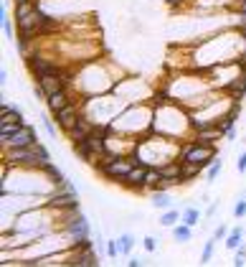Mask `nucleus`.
<instances>
[{"mask_svg":"<svg viewBox=\"0 0 246 267\" xmlns=\"http://www.w3.org/2000/svg\"><path fill=\"white\" fill-rule=\"evenodd\" d=\"M5 160L10 166H21V168H33L41 171V166L46 160H51V153L46 145H41V140L36 145H25V148H8Z\"/></svg>","mask_w":246,"mask_h":267,"instance_id":"nucleus-1","label":"nucleus"},{"mask_svg":"<svg viewBox=\"0 0 246 267\" xmlns=\"http://www.w3.org/2000/svg\"><path fill=\"white\" fill-rule=\"evenodd\" d=\"M140 158L132 155V158H117V160H112V163H94V171L99 176H104V178H112V181H124V178L129 176V171H132L135 166H140Z\"/></svg>","mask_w":246,"mask_h":267,"instance_id":"nucleus-2","label":"nucleus"},{"mask_svg":"<svg viewBox=\"0 0 246 267\" xmlns=\"http://www.w3.org/2000/svg\"><path fill=\"white\" fill-rule=\"evenodd\" d=\"M219 158L216 155V145L213 143H200V140H193V143H188L183 145V150H180V160H193V163H200V166H211V163Z\"/></svg>","mask_w":246,"mask_h":267,"instance_id":"nucleus-3","label":"nucleus"},{"mask_svg":"<svg viewBox=\"0 0 246 267\" xmlns=\"http://www.w3.org/2000/svg\"><path fill=\"white\" fill-rule=\"evenodd\" d=\"M79 110H81V102H79V99H71L64 110L53 112V120H56V125H59L64 132L74 130V127H76V122H79V115H81Z\"/></svg>","mask_w":246,"mask_h":267,"instance_id":"nucleus-4","label":"nucleus"},{"mask_svg":"<svg viewBox=\"0 0 246 267\" xmlns=\"http://www.w3.org/2000/svg\"><path fill=\"white\" fill-rule=\"evenodd\" d=\"M66 234H69L74 242H79V239H86V237H92V227H89V221H86L79 211H74V214L69 216Z\"/></svg>","mask_w":246,"mask_h":267,"instance_id":"nucleus-5","label":"nucleus"},{"mask_svg":"<svg viewBox=\"0 0 246 267\" xmlns=\"http://www.w3.org/2000/svg\"><path fill=\"white\" fill-rule=\"evenodd\" d=\"M25 61H28V69H31L33 79L43 77V74H56V71H59V66H56L51 59L41 56V54H31V56H25Z\"/></svg>","mask_w":246,"mask_h":267,"instance_id":"nucleus-6","label":"nucleus"},{"mask_svg":"<svg viewBox=\"0 0 246 267\" xmlns=\"http://www.w3.org/2000/svg\"><path fill=\"white\" fill-rule=\"evenodd\" d=\"M36 143H38V138H36V130L31 125H23L18 132H13L10 138L3 140L5 148H25V145H36Z\"/></svg>","mask_w":246,"mask_h":267,"instance_id":"nucleus-7","label":"nucleus"},{"mask_svg":"<svg viewBox=\"0 0 246 267\" xmlns=\"http://www.w3.org/2000/svg\"><path fill=\"white\" fill-rule=\"evenodd\" d=\"M145 176H148V166H145V163H140V166H135L132 171H129V176L124 178L122 183H124L129 191H135V194H145V191H148Z\"/></svg>","mask_w":246,"mask_h":267,"instance_id":"nucleus-8","label":"nucleus"},{"mask_svg":"<svg viewBox=\"0 0 246 267\" xmlns=\"http://www.w3.org/2000/svg\"><path fill=\"white\" fill-rule=\"evenodd\" d=\"M69 102H71V99H69V92H66V89H59V92H53V94L46 97V105H49V112H51V115L59 112V110H64Z\"/></svg>","mask_w":246,"mask_h":267,"instance_id":"nucleus-9","label":"nucleus"},{"mask_svg":"<svg viewBox=\"0 0 246 267\" xmlns=\"http://www.w3.org/2000/svg\"><path fill=\"white\" fill-rule=\"evenodd\" d=\"M0 28H3V38L5 41H16V26L8 18V10H5V3H0Z\"/></svg>","mask_w":246,"mask_h":267,"instance_id":"nucleus-10","label":"nucleus"},{"mask_svg":"<svg viewBox=\"0 0 246 267\" xmlns=\"http://www.w3.org/2000/svg\"><path fill=\"white\" fill-rule=\"evenodd\" d=\"M226 94L234 102H241V97L246 94V74H241L239 79H231V84L226 87Z\"/></svg>","mask_w":246,"mask_h":267,"instance_id":"nucleus-11","label":"nucleus"},{"mask_svg":"<svg viewBox=\"0 0 246 267\" xmlns=\"http://www.w3.org/2000/svg\"><path fill=\"white\" fill-rule=\"evenodd\" d=\"M170 237H172V242L185 244V242L193 239V227H188V224H183V221H178V224L170 229Z\"/></svg>","mask_w":246,"mask_h":267,"instance_id":"nucleus-12","label":"nucleus"},{"mask_svg":"<svg viewBox=\"0 0 246 267\" xmlns=\"http://www.w3.org/2000/svg\"><path fill=\"white\" fill-rule=\"evenodd\" d=\"M244 234H246V229H244L241 224H236L234 229H231V232L226 234V239H223L226 249H231V252H236V249L241 247V242H244Z\"/></svg>","mask_w":246,"mask_h":267,"instance_id":"nucleus-13","label":"nucleus"},{"mask_svg":"<svg viewBox=\"0 0 246 267\" xmlns=\"http://www.w3.org/2000/svg\"><path fill=\"white\" fill-rule=\"evenodd\" d=\"M183 219V206H172V209H165L163 216H160V227L165 229H172Z\"/></svg>","mask_w":246,"mask_h":267,"instance_id":"nucleus-14","label":"nucleus"},{"mask_svg":"<svg viewBox=\"0 0 246 267\" xmlns=\"http://www.w3.org/2000/svg\"><path fill=\"white\" fill-rule=\"evenodd\" d=\"M180 163H183V181H185V183H193L196 178L203 173V168H206V166L193 163V160H180Z\"/></svg>","mask_w":246,"mask_h":267,"instance_id":"nucleus-15","label":"nucleus"},{"mask_svg":"<svg viewBox=\"0 0 246 267\" xmlns=\"http://www.w3.org/2000/svg\"><path fill=\"white\" fill-rule=\"evenodd\" d=\"M150 201H152L155 209H160V211L172 209V199H170L168 191H150Z\"/></svg>","mask_w":246,"mask_h":267,"instance_id":"nucleus-16","label":"nucleus"},{"mask_svg":"<svg viewBox=\"0 0 246 267\" xmlns=\"http://www.w3.org/2000/svg\"><path fill=\"white\" fill-rule=\"evenodd\" d=\"M200 216H203V211L198 209V206H183V224H188V227H196L198 221H200Z\"/></svg>","mask_w":246,"mask_h":267,"instance_id":"nucleus-17","label":"nucleus"},{"mask_svg":"<svg viewBox=\"0 0 246 267\" xmlns=\"http://www.w3.org/2000/svg\"><path fill=\"white\" fill-rule=\"evenodd\" d=\"M41 171H43V173H46V176L51 178V183H53V186L64 183V173H61L59 168L53 166V160H46V163H43V166H41Z\"/></svg>","mask_w":246,"mask_h":267,"instance_id":"nucleus-18","label":"nucleus"},{"mask_svg":"<svg viewBox=\"0 0 246 267\" xmlns=\"http://www.w3.org/2000/svg\"><path fill=\"white\" fill-rule=\"evenodd\" d=\"M25 122H10V120H0V143H3L5 138H10L13 132H18Z\"/></svg>","mask_w":246,"mask_h":267,"instance_id":"nucleus-19","label":"nucleus"},{"mask_svg":"<svg viewBox=\"0 0 246 267\" xmlns=\"http://www.w3.org/2000/svg\"><path fill=\"white\" fill-rule=\"evenodd\" d=\"M41 127H43V132H46L49 138H53V140L59 138V125H56V120H51L46 112L41 115Z\"/></svg>","mask_w":246,"mask_h":267,"instance_id":"nucleus-20","label":"nucleus"},{"mask_svg":"<svg viewBox=\"0 0 246 267\" xmlns=\"http://www.w3.org/2000/svg\"><path fill=\"white\" fill-rule=\"evenodd\" d=\"M221 171H223V160H221V158H216V160L211 163V166L206 168V183L211 186V183L216 181V178L221 176Z\"/></svg>","mask_w":246,"mask_h":267,"instance_id":"nucleus-21","label":"nucleus"},{"mask_svg":"<svg viewBox=\"0 0 246 267\" xmlns=\"http://www.w3.org/2000/svg\"><path fill=\"white\" fill-rule=\"evenodd\" d=\"M117 242H120V252H122V255H129V252H132V247H135V237L124 232V234L117 237Z\"/></svg>","mask_w":246,"mask_h":267,"instance_id":"nucleus-22","label":"nucleus"},{"mask_svg":"<svg viewBox=\"0 0 246 267\" xmlns=\"http://www.w3.org/2000/svg\"><path fill=\"white\" fill-rule=\"evenodd\" d=\"M216 242H219V239H216V237L211 234V237H208V242L203 244V252H200V262H211L213 249H216Z\"/></svg>","mask_w":246,"mask_h":267,"instance_id":"nucleus-23","label":"nucleus"},{"mask_svg":"<svg viewBox=\"0 0 246 267\" xmlns=\"http://www.w3.org/2000/svg\"><path fill=\"white\" fill-rule=\"evenodd\" d=\"M104 252L109 257H120L122 252H120V242L117 239H109V242H104Z\"/></svg>","mask_w":246,"mask_h":267,"instance_id":"nucleus-24","label":"nucleus"},{"mask_svg":"<svg viewBox=\"0 0 246 267\" xmlns=\"http://www.w3.org/2000/svg\"><path fill=\"white\" fill-rule=\"evenodd\" d=\"M142 247H145V252H148V255H152V252L157 249V237H152V234H148L142 239Z\"/></svg>","mask_w":246,"mask_h":267,"instance_id":"nucleus-25","label":"nucleus"},{"mask_svg":"<svg viewBox=\"0 0 246 267\" xmlns=\"http://www.w3.org/2000/svg\"><path fill=\"white\" fill-rule=\"evenodd\" d=\"M234 216L236 219H244L246 216V196H239V204L234 206Z\"/></svg>","mask_w":246,"mask_h":267,"instance_id":"nucleus-26","label":"nucleus"},{"mask_svg":"<svg viewBox=\"0 0 246 267\" xmlns=\"http://www.w3.org/2000/svg\"><path fill=\"white\" fill-rule=\"evenodd\" d=\"M236 171H239L241 176L246 173V150H244V153L239 155V160H236Z\"/></svg>","mask_w":246,"mask_h":267,"instance_id":"nucleus-27","label":"nucleus"},{"mask_svg":"<svg viewBox=\"0 0 246 267\" xmlns=\"http://www.w3.org/2000/svg\"><path fill=\"white\" fill-rule=\"evenodd\" d=\"M226 234H228V227H226V224L216 227V232H213V237H216V239H226Z\"/></svg>","mask_w":246,"mask_h":267,"instance_id":"nucleus-28","label":"nucleus"},{"mask_svg":"<svg viewBox=\"0 0 246 267\" xmlns=\"http://www.w3.org/2000/svg\"><path fill=\"white\" fill-rule=\"evenodd\" d=\"M223 140H226V143H236V127L226 130V132H223Z\"/></svg>","mask_w":246,"mask_h":267,"instance_id":"nucleus-29","label":"nucleus"},{"mask_svg":"<svg viewBox=\"0 0 246 267\" xmlns=\"http://www.w3.org/2000/svg\"><path fill=\"white\" fill-rule=\"evenodd\" d=\"M216 211H219V201H213V204H208V209H206V216L211 219V216H213Z\"/></svg>","mask_w":246,"mask_h":267,"instance_id":"nucleus-30","label":"nucleus"},{"mask_svg":"<svg viewBox=\"0 0 246 267\" xmlns=\"http://www.w3.org/2000/svg\"><path fill=\"white\" fill-rule=\"evenodd\" d=\"M5 82H8V71L0 69V84H5Z\"/></svg>","mask_w":246,"mask_h":267,"instance_id":"nucleus-31","label":"nucleus"},{"mask_svg":"<svg viewBox=\"0 0 246 267\" xmlns=\"http://www.w3.org/2000/svg\"><path fill=\"white\" fill-rule=\"evenodd\" d=\"M236 257H246V244H241V247L236 249Z\"/></svg>","mask_w":246,"mask_h":267,"instance_id":"nucleus-32","label":"nucleus"},{"mask_svg":"<svg viewBox=\"0 0 246 267\" xmlns=\"http://www.w3.org/2000/svg\"><path fill=\"white\" fill-rule=\"evenodd\" d=\"M127 265H129V267H140V265H142V260H137V257H132V260H129Z\"/></svg>","mask_w":246,"mask_h":267,"instance_id":"nucleus-33","label":"nucleus"},{"mask_svg":"<svg viewBox=\"0 0 246 267\" xmlns=\"http://www.w3.org/2000/svg\"><path fill=\"white\" fill-rule=\"evenodd\" d=\"M234 265H236V267H244V265H246V257H236Z\"/></svg>","mask_w":246,"mask_h":267,"instance_id":"nucleus-34","label":"nucleus"},{"mask_svg":"<svg viewBox=\"0 0 246 267\" xmlns=\"http://www.w3.org/2000/svg\"><path fill=\"white\" fill-rule=\"evenodd\" d=\"M239 33H241V38H244V41H246V23H244V26H241V31H239Z\"/></svg>","mask_w":246,"mask_h":267,"instance_id":"nucleus-35","label":"nucleus"}]
</instances>
